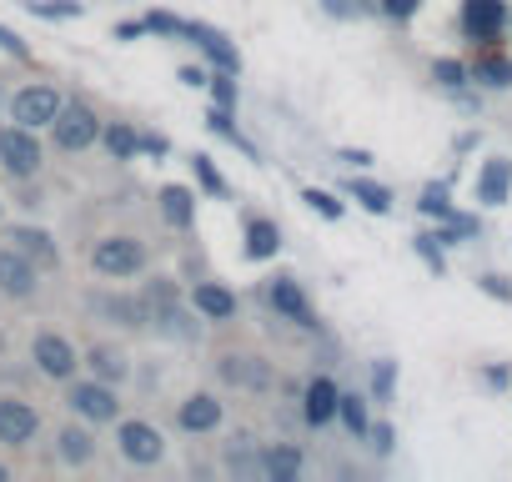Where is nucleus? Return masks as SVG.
I'll list each match as a JSON object with an SVG mask.
<instances>
[{
  "mask_svg": "<svg viewBox=\"0 0 512 482\" xmlns=\"http://www.w3.org/2000/svg\"><path fill=\"white\" fill-rule=\"evenodd\" d=\"M31 16H46V21H76L81 6H76V0H31Z\"/></svg>",
  "mask_w": 512,
  "mask_h": 482,
  "instance_id": "39",
  "label": "nucleus"
},
{
  "mask_svg": "<svg viewBox=\"0 0 512 482\" xmlns=\"http://www.w3.org/2000/svg\"><path fill=\"white\" fill-rule=\"evenodd\" d=\"M61 91L56 86H26V91H16V101H11V121H21V126H51L56 116H61Z\"/></svg>",
  "mask_w": 512,
  "mask_h": 482,
  "instance_id": "12",
  "label": "nucleus"
},
{
  "mask_svg": "<svg viewBox=\"0 0 512 482\" xmlns=\"http://www.w3.org/2000/svg\"><path fill=\"white\" fill-rule=\"evenodd\" d=\"M282 252V226L272 216H246V257L251 262H272Z\"/></svg>",
  "mask_w": 512,
  "mask_h": 482,
  "instance_id": "20",
  "label": "nucleus"
},
{
  "mask_svg": "<svg viewBox=\"0 0 512 482\" xmlns=\"http://www.w3.org/2000/svg\"><path fill=\"white\" fill-rule=\"evenodd\" d=\"M337 161H342V166H352V171H362V166H372V151H362V146H342V151H337Z\"/></svg>",
  "mask_w": 512,
  "mask_h": 482,
  "instance_id": "45",
  "label": "nucleus"
},
{
  "mask_svg": "<svg viewBox=\"0 0 512 482\" xmlns=\"http://www.w3.org/2000/svg\"><path fill=\"white\" fill-rule=\"evenodd\" d=\"M477 292H487L492 302H507V307H512V282L497 277V272H482V277H477Z\"/></svg>",
  "mask_w": 512,
  "mask_h": 482,
  "instance_id": "41",
  "label": "nucleus"
},
{
  "mask_svg": "<svg viewBox=\"0 0 512 482\" xmlns=\"http://www.w3.org/2000/svg\"><path fill=\"white\" fill-rule=\"evenodd\" d=\"M482 382L497 392V387H507V382H512V372H507V367H487V372H482Z\"/></svg>",
  "mask_w": 512,
  "mask_h": 482,
  "instance_id": "49",
  "label": "nucleus"
},
{
  "mask_svg": "<svg viewBox=\"0 0 512 482\" xmlns=\"http://www.w3.org/2000/svg\"><path fill=\"white\" fill-rule=\"evenodd\" d=\"M216 377L236 392H272L277 387L272 362L256 357V352H216Z\"/></svg>",
  "mask_w": 512,
  "mask_h": 482,
  "instance_id": "2",
  "label": "nucleus"
},
{
  "mask_svg": "<svg viewBox=\"0 0 512 482\" xmlns=\"http://www.w3.org/2000/svg\"><path fill=\"white\" fill-rule=\"evenodd\" d=\"M377 11H382L387 21H412V16L422 11V0H377Z\"/></svg>",
  "mask_w": 512,
  "mask_h": 482,
  "instance_id": "42",
  "label": "nucleus"
},
{
  "mask_svg": "<svg viewBox=\"0 0 512 482\" xmlns=\"http://www.w3.org/2000/svg\"><path fill=\"white\" fill-rule=\"evenodd\" d=\"M191 312H196V307H191ZM191 312H186L181 302L156 307V312H151V327H156L161 337H171V342H196V337H201V327L191 322Z\"/></svg>",
  "mask_w": 512,
  "mask_h": 482,
  "instance_id": "25",
  "label": "nucleus"
},
{
  "mask_svg": "<svg viewBox=\"0 0 512 482\" xmlns=\"http://www.w3.org/2000/svg\"><path fill=\"white\" fill-rule=\"evenodd\" d=\"M146 241H136V236H126V231H111V236H101L96 247H91V267L101 272V277H141L146 272Z\"/></svg>",
  "mask_w": 512,
  "mask_h": 482,
  "instance_id": "1",
  "label": "nucleus"
},
{
  "mask_svg": "<svg viewBox=\"0 0 512 482\" xmlns=\"http://www.w3.org/2000/svg\"><path fill=\"white\" fill-rule=\"evenodd\" d=\"M91 312L101 317V322H116V327H131V332H141V327H151V312H146V297H91Z\"/></svg>",
  "mask_w": 512,
  "mask_h": 482,
  "instance_id": "16",
  "label": "nucleus"
},
{
  "mask_svg": "<svg viewBox=\"0 0 512 482\" xmlns=\"http://www.w3.org/2000/svg\"><path fill=\"white\" fill-rule=\"evenodd\" d=\"M322 11H327V16H337V21H347V16H352L347 0H322Z\"/></svg>",
  "mask_w": 512,
  "mask_h": 482,
  "instance_id": "50",
  "label": "nucleus"
},
{
  "mask_svg": "<svg viewBox=\"0 0 512 482\" xmlns=\"http://www.w3.org/2000/svg\"><path fill=\"white\" fill-rule=\"evenodd\" d=\"M367 437H372L377 457H387V452L397 447V432H392V422H372V432H367Z\"/></svg>",
  "mask_w": 512,
  "mask_h": 482,
  "instance_id": "43",
  "label": "nucleus"
},
{
  "mask_svg": "<svg viewBox=\"0 0 512 482\" xmlns=\"http://www.w3.org/2000/svg\"><path fill=\"white\" fill-rule=\"evenodd\" d=\"M417 211H422L427 221H452V216H457V206H452V186H447V181H427L422 196H417Z\"/></svg>",
  "mask_w": 512,
  "mask_h": 482,
  "instance_id": "31",
  "label": "nucleus"
},
{
  "mask_svg": "<svg viewBox=\"0 0 512 482\" xmlns=\"http://www.w3.org/2000/svg\"><path fill=\"white\" fill-rule=\"evenodd\" d=\"M337 407H342V387L327 372H317L302 387V422L307 427H327V422H337Z\"/></svg>",
  "mask_w": 512,
  "mask_h": 482,
  "instance_id": "13",
  "label": "nucleus"
},
{
  "mask_svg": "<svg viewBox=\"0 0 512 482\" xmlns=\"http://www.w3.org/2000/svg\"><path fill=\"white\" fill-rule=\"evenodd\" d=\"M0 352H6V337H0Z\"/></svg>",
  "mask_w": 512,
  "mask_h": 482,
  "instance_id": "51",
  "label": "nucleus"
},
{
  "mask_svg": "<svg viewBox=\"0 0 512 482\" xmlns=\"http://www.w3.org/2000/svg\"><path fill=\"white\" fill-rule=\"evenodd\" d=\"M101 141H106L111 161H136L141 156V131L131 121H106L101 126Z\"/></svg>",
  "mask_w": 512,
  "mask_h": 482,
  "instance_id": "27",
  "label": "nucleus"
},
{
  "mask_svg": "<svg viewBox=\"0 0 512 482\" xmlns=\"http://www.w3.org/2000/svg\"><path fill=\"white\" fill-rule=\"evenodd\" d=\"M191 307H196L206 322H231V317H236V297H231L221 282H191Z\"/></svg>",
  "mask_w": 512,
  "mask_h": 482,
  "instance_id": "21",
  "label": "nucleus"
},
{
  "mask_svg": "<svg viewBox=\"0 0 512 482\" xmlns=\"http://www.w3.org/2000/svg\"><path fill=\"white\" fill-rule=\"evenodd\" d=\"M41 432V412L21 397H0V442L6 447H21Z\"/></svg>",
  "mask_w": 512,
  "mask_h": 482,
  "instance_id": "15",
  "label": "nucleus"
},
{
  "mask_svg": "<svg viewBox=\"0 0 512 482\" xmlns=\"http://www.w3.org/2000/svg\"><path fill=\"white\" fill-rule=\"evenodd\" d=\"M66 402H71V412L81 417V422H116L121 417V402H116V387L111 382H101V377H91V382H71V392H66Z\"/></svg>",
  "mask_w": 512,
  "mask_h": 482,
  "instance_id": "8",
  "label": "nucleus"
},
{
  "mask_svg": "<svg viewBox=\"0 0 512 482\" xmlns=\"http://www.w3.org/2000/svg\"><path fill=\"white\" fill-rule=\"evenodd\" d=\"M432 81H437L442 91H467V86H472V66L442 56V61H432Z\"/></svg>",
  "mask_w": 512,
  "mask_h": 482,
  "instance_id": "32",
  "label": "nucleus"
},
{
  "mask_svg": "<svg viewBox=\"0 0 512 482\" xmlns=\"http://www.w3.org/2000/svg\"><path fill=\"white\" fill-rule=\"evenodd\" d=\"M31 362H36V367H41V377H51V382H71V377H76V367H81L76 347H71L61 332H41V337L31 342Z\"/></svg>",
  "mask_w": 512,
  "mask_h": 482,
  "instance_id": "11",
  "label": "nucleus"
},
{
  "mask_svg": "<svg viewBox=\"0 0 512 482\" xmlns=\"http://www.w3.org/2000/svg\"><path fill=\"white\" fill-rule=\"evenodd\" d=\"M191 171H196V181H201V191H211V196H231V186H226V176L216 171V161L211 156H191Z\"/></svg>",
  "mask_w": 512,
  "mask_h": 482,
  "instance_id": "35",
  "label": "nucleus"
},
{
  "mask_svg": "<svg viewBox=\"0 0 512 482\" xmlns=\"http://www.w3.org/2000/svg\"><path fill=\"white\" fill-rule=\"evenodd\" d=\"M221 417H226V407H221V397H216V392H191V397H181V407H176V427H181L186 437L216 432V427H221Z\"/></svg>",
  "mask_w": 512,
  "mask_h": 482,
  "instance_id": "14",
  "label": "nucleus"
},
{
  "mask_svg": "<svg viewBox=\"0 0 512 482\" xmlns=\"http://www.w3.org/2000/svg\"><path fill=\"white\" fill-rule=\"evenodd\" d=\"M462 36L477 41V46H497V36L512 26L507 16V0H462Z\"/></svg>",
  "mask_w": 512,
  "mask_h": 482,
  "instance_id": "6",
  "label": "nucleus"
},
{
  "mask_svg": "<svg viewBox=\"0 0 512 482\" xmlns=\"http://www.w3.org/2000/svg\"><path fill=\"white\" fill-rule=\"evenodd\" d=\"M36 277H41V267L6 241V247H0V297H11V302H31V297H36V287H41Z\"/></svg>",
  "mask_w": 512,
  "mask_h": 482,
  "instance_id": "9",
  "label": "nucleus"
},
{
  "mask_svg": "<svg viewBox=\"0 0 512 482\" xmlns=\"http://www.w3.org/2000/svg\"><path fill=\"white\" fill-rule=\"evenodd\" d=\"M211 96H216V106L236 111V76L231 71H211Z\"/></svg>",
  "mask_w": 512,
  "mask_h": 482,
  "instance_id": "40",
  "label": "nucleus"
},
{
  "mask_svg": "<svg viewBox=\"0 0 512 482\" xmlns=\"http://www.w3.org/2000/svg\"><path fill=\"white\" fill-rule=\"evenodd\" d=\"M0 51H6V56H16V61H31V46H26L16 31H6V26H0Z\"/></svg>",
  "mask_w": 512,
  "mask_h": 482,
  "instance_id": "44",
  "label": "nucleus"
},
{
  "mask_svg": "<svg viewBox=\"0 0 512 482\" xmlns=\"http://www.w3.org/2000/svg\"><path fill=\"white\" fill-rule=\"evenodd\" d=\"M6 241H11L16 252H26L36 267H56V262H61L51 231H41V226H11V231H6Z\"/></svg>",
  "mask_w": 512,
  "mask_h": 482,
  "instance_id": "19",
  "label": "nucleus"
},
{
  "mask_svg": "<svg viewBox=\"0 0 512 482\" xmlns=\"http://www.w3.org/2000/svg\"><path fill=\"white\" fill-rule=\"evenodd\" d=\"M221 462L236 472V477H262V442L251 432H236L226 447H221Z\"/></svg>",
  "mask_w": 512,
  "mask_h": 482,
  "instance_id": "23",
  "label": "nucleus"
},
{
  "mask_svg": "<svg viewBox=\"0 0 512 482\" xmlns=\"http://www.w3.org/2000/svg\"><path fill=\"white\" fill-rule=\"evenodd\" d=\"M267 307L282 317V322H292V327H302V332H317V312H312V302H307V292H302V282L297 277H272L267 282Z\"/></svg>",
  "mask_w": 512,
  "mask_h": 482,
  "instance_id": "7",
  "label": "nucleus"
},
{
  "mask_svg": "<svg viewBox=\"0 0 512 482\" xmlns=\"http://www.w3.org/2000/svg\"><path fill=\"white\" fill-rule=\"evenodd\" d=\"M116 447H121V457H126L131 467H156V462L166 457L161 427H151V422H141V417L116 422Z\"/></svg>",
  "mask_w": 512,
  "mask_h": 482,
  "instance_id": "4",
  "label": "nucleus"
},
{
  "mask_svg": "<svg viewBox=\"0 0 512 482\" xmlns=\"http://www.w3.org/2000/svg\"><path fill=\"white\" fill-rule=\"evenodd\" d=\"M86 367H91V377H101V382H111V387H121V382L131 377L126 352H121V347H106V342L86 352Z\"/></svg>",
  "mask_w": 512,
  "mask_h": 482,
  "instance_id": "26",
  "label": "nucleus"
},
{
  "mask_svg": "<svg viewBox=\"0 0 512 482\" xmlns=\"http://www.w3.org/2000/svg\"><path fill=\"white\" fill-rule=\"evenodd\" d=\"M136 36H146V21H121L116 26V41H136Z\"/></svg>",
  "mask_w": 512,
  "mask_h": 482,
  "instance_id": "48",
  "label": "nucleus"
},
{
  "mask_svg": "<svg viewBox=\"0 0 512 482\" xmlns=\"http://www.w3.org/2000/svg\"><path fill=\"white\" fill-rule=\"evenodd\" d=\"M467 66H472V86H482V91H507L512 86V56H502L492 46H482L477 61H467Z\"/></svg>",
  "mask_w": 512,
  "mask_h": 482,
  "instance_id": "18",
  "label": "nucleus"
},
{
  "mask_svg": "<svg viewBox=\"0 0 512 482\" xmlns=\"http://www.w3.org/2000/svg\"><path fill=\"white\" fill-rule=\"evenodd\" d=\"M0 477H6V467H0Z\"/></svg>",
  "mask_w": 512,
  "mask_h": 482,
  "instance_id": "52",
  "label": "nucleus"
},
{
  "mask_svg": "<svg viewBox=\"0 0 512 482\" xmlns=\"http://www.w3.org/2000/svg\"><path fill=\"white\" fill-rule=\"evenodd\" d=\"M56 452H61V462L86 467V462L96 457V437H91L86 427H61V432H56Z\"/></svg>",
  "mask_w": 512,
  "mask_h": 482,
  "instance_id": "30",
  "label": "nucleus"
},
{
  "mask_svg": "<svg viewBox=\"0 0 512 482\" xmlns=\"http://www.w3.org/2000/svg\"><path fill=\"white\" fill-rule=\"evenodd\" d=\"M262 477L297 482L302 477V447H292V442H262Z\"/></svg>",
  "mask_w": 512,
  "mask_h": 482,
  "instance_id": "22",
  "label": "nucleus"
},
{
  "mask_svg": "<svg viewBox=\"0 0 512 482\" xmlns=\"http://www.w3.org/2000/svg\"><path fill=\"white\" fill-rule=\"evenodd\" d=\"M156 206H161L166 226H176V231H191V226H196V191H186V186L171 181V186H161Z\"/></svg>",
  "mask_w": 512,
  "mask_h": 482,
  "instance_id": "24",
  "label": "nucleus"
},
{
  "mask_svg": "<svg viewBox=\"0 0 512 482\" xmlns=\"http://www.w3.org/2000/svg\"><path fill=\"white\" fill-rule=\"evenodd\" d=\"M206 126H211V136H221L226 146H236L246 161H256V146L241 136V126H236V116H231V106H211L206 111Z\"/></svg>",
  "mask_w": 512,
  "mask_h": 482,
  "instance_id": "28",
  "label": "nucleus"
},
{
  "mask_svg": "<svg viewBox=\"0 0 512 482\" xmlns=\"http://www.w3.org/2000/svg\"><path fill=\"white\" fill-rule=\"evenodd\" d=\"M186 41L211 61V71L241 76V51H236V41H231L226 31H216V26H206V21H186Z\"/></svg>",
  "mask_w": 512,
  "mask_h": 482,
  "instance_id": "10",
  "label": "nucleus"
},
{
  "mask_svg": "<svg viewBox=\"0 0 512 482\" xmlns=\"http://www.w3.org/2000/svg\"><path fill=\"white\" fill-rule=\"evenodd\" d=\"M347 196H352L362 211H372V216H387V211H392V191H387L382 181L357 176V171H352V181H347Z\"/></svg>",
  "mask_w": 512,
  "mask_h": 482,
  "instance_id": "29",
  "label": "nucleus"
},
{
  "mask_svg": "<svg viewBox=\"0 0 512 482\" xmlns=\"http://www.w3.org/2000/svg\"><path fill=\"white\" fill-rule=\"evenodd\" d=\"M302 201H307L317 216H327V221H342V216H347V206H342L332 191H322V186H307V191H302Z\"/></svg>",
  "mask_w": 512,
  "mask_h": 482,
  "instance_id": "36",
  "label": "nucleus"
},
{
  "mask_svg": "<svg viewBox=\"0 0 512 482\" xmlns=\"http://www.w3.org/2000/svg\"><path fill=\"white\" fill-rule=\"evenodd\" d=\"M146 31H151V36H166V41H186V21L171 16V11H151V16H146Z\"/></svg>",
  "mask_w": 512,
  "mask_h": 482,
  "instance_id": "38",
  "label": "nucleus"
},
{
  "mask_svg": "<svg viewBox=\"0 0 512 482\" xmlns=\"http://www.w3.org/2000/svg\"><path fill=\"white\" fill-rule=\"evenodd\" d=\"M392 387H397V362L392 357H377L372 362V397L377 402H392Z\"/></svg>",
  "mask_w": 512,
  "mask_h": 482,
  "instance_id": "37",
  "label": "nucleus"
},
{
  "mask_svg": "<svg viewBox=\"0 0 512 482\" xmlns=\"http://www.w3.org/2000/svg\"><path fill=\"white\" fill-rule=\"evenodd\" d=\"M181 86L201 91V86H211V71H206V66H181Z\"/></svg>",
  "mask_w": 512,
  "mask_h": 482,
  "instance_id": "46",
  "label": "nucleus"
},
{
  "mask_svg": "<svg viewBox=\"0 0 512 482\" xmlns=\"http://www.w3.org/2000/svg\"><path fill=\"white\" fill-rule=\"evenodd\" d=\"M512 196V161L507 156H487L477 171V201L482 206H502Z\"/></svg>",
  "mask_w": 512,
  "mask_h": 482,
  "instance_id": "17",
  "label": "nucleus"
},
{
  "mask_svg": "<svg viewBox=\"0 0 512 482\" xmlns=\"http://www.w3.org/2000/svg\"><path fill=\"white\" fill-rule=\"evenodd\" d=\"M0 166L11 171V181H31L41 171V141L31 126L11 121L6 131H0Z\"/></svg>",
  "mask_w": 512,
  "mask_h": 482,
  "instance_id": "3",
  "label": "nucleus"
},
{
  "mask_svg": "<svg viewBox=\"0 0 512 482\" xmlns=\"http://www.w3.org/2000/svg\"><path fill=\"white\" fill-rule=\"evenodd\" d=\"M141 151H146V156H166V151H171V141H166L161 131H141Z\"/></svg>",
  "mask_w": 512,
  "mask_h": 482,
  "instance_id": "47",
  "label": "nucleus"
},
{
  "mask_svg": "<svg viewBox=\"0 0 512 482\" xmlns=\"http://www.w3.org/2000/svg\"><path fill=\"white\" fill-rule=\"evenodd\" d=\"M412 252L427 262V272H432V277H442V272H447V247L437 241V231H417V236H412Z\"/></svg>",
  "mask_w": 512,
  "mask_h": 482,
  "instance_id": "34",
  "label": "nucleus"
},
{
  "mask_svg": "<svg viewBox=\"0 0 512 482\" xmlns=\"http://www.w3.org/2000/svg\"><path fill=\"white\" fill-rule=\"evenodd\" d=\"M51 131H56V146L61 151H86V146L101 141V116L86 101H66L61 116L51 121Z\"/></svg>",
  "mask_w": 512,
  "mask_h": 482,
  "instance_id": "5",
  "label": "nucleus"
},
{
  "mask_svg": "<svg viewBox=\"0 0 512 482\" xmlns=\"http://www.w3.org/2000/svg\"><path fill=\"white\" fill-rule=\"evenodd\" d=\"M337 417H342V427H347L352 437H367V432H372L367 397H357V392H342V407H337Z\"/></svg>",
  "mask_w": 512,
  "mask_h": 482,
  "instance_id": "33",
  "label": "nucleus"
}]
</instances>
